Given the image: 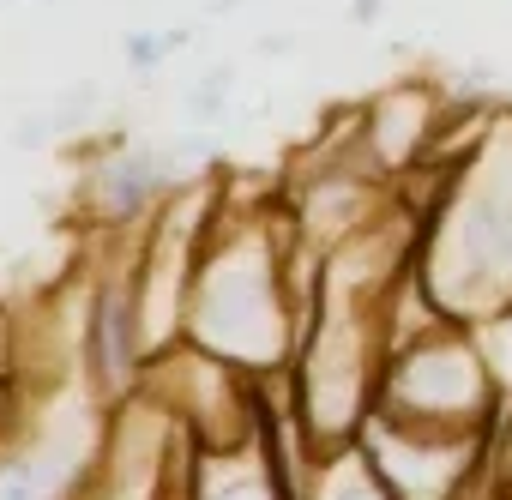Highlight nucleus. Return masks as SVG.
I'll return each mask as SVG.
<instances>
[{"label": "nucleus", "instance_id": "obj_1", "mask_svg": "<svg viewBox=\"0 0 512 500\" xmlns=\"http://www.w3.org/2000/svg\"><path fill=\"white\" fill-rule=\"evenodd\" d=\"M416 290L464 326L512 320V115L488 109L482 127L446 157L434 199L416 211Z\"/></svg>", "mask_w": 512, "mask_h": 500}, {"label": "nucleus", "instance_id": "obj_2", "mask_svg": "<svg viewBox=\"0 0 512 500\" xmlns=\"http://www.w3.org/2000/svg\"><path fill=\"white\" fill-rule=\"evenodd\" d=\"M187 338L199 356L229 362L235 374H272L296 362L302 320L284 296V254L266 217L217 229L187 266Z\"/></svg>", "mask_w": 512, "mask_h": 500}, {"label": "nucleus", "instance_id": "obj_3", "mask_svg": "<svg viewBox=\"0 0 512 500\" xmlns=\"http://www.w3.org/2000/svg\"><path fill=\"white\" fill-rule=\"evenodd\" d=\"M500 404H506V386L494 380V362L482 350V326H464L440 308H428L416 326L392 320V350H386L380 392H374L380 416L410 422V428L494 440Z\"/></svg>", "mask_w": 512, "mask_h": 500}, {"label": "nucleus", "instance_id": "obj_4", "mask_svg": "<svg viewBox=\"0 0 512 500\" xmlns=\"http://www.w3.org/2000/svg\"><path fill=\"white\" fill-rule=\"evenodd\" d=\"M79 470H85V452L73 446L67 428H55L31 452L0 458V500H67Z\"/></svg>", "mask_w": 512, "mask_h": 500}, {"label": "nucleus", "instance_id": "obj_5", "mask_svg": "<svg viewBox=\"0 0 512 500\" xmlns=\"http://www.w3.org/2000/svg\"><path fill=\"white\" fill-rule=\"evenodd\" d=\"M302 500H398V494L368 464V452L356 440H344V446H320L314 452V470H308V494Z\"/></svg>", "mask_w": 512, "mask_h": 500}, {"label": "nucleus", "instance_id": "obj_6", "mask_svg": "<svg viewBox=\"0 0 512 500\" xmlns=\"http://www.w3.org/2000/svg\"><path fill=\"white\" fill-rule=\"evenodd\" d=\"M187 37H193V31H127L121 55H127L133 73H157L175 49H187Z\"/></svg>", "mask_w": 512, "mask_h": 500}, {"label": "nucleus", "instance_id": "obj_7", "mask_svg": "<svg viewBox=\"0 0 512 500\" xmlns=\"http://www.w3.org/2000/svg\"><path fill=\"white\" fill-rule=\"evenodd\" d=\"M488 500H512V392H506L494 440H488Z\"/></svg>", "mask_w": 512, "mask_h": 500}, {"label": "nucleus", "instance_id": "obj_8", "mask_svg": "<svg viewBox=\"0 0 512 500\" xmlns=\"http://www.w3.org/2000/svg\"><path fill=\"white\" fill-rule=\"evenodd\" d=\"M229 79H235L229 67H211V73H205V79L187 91V109H193V121H217V115H223V103H229Z\"/></svg>", "mask_w": 512, "mask_h": 500}, {"label": "nucleus", "instance_id": "obj_9", "mask_svg": "<svg viewBox=\"0 0 512 500\" xmlns=\"http://www.w3.org/2000/svg\"><path fill=\"white\" fill-rule=\"evenodd\" d=\"M350 13H356V25H374V19H380V0H356Z\"/></svg>", "mask_w": 512, "mask_h": 500}]
</instances>
